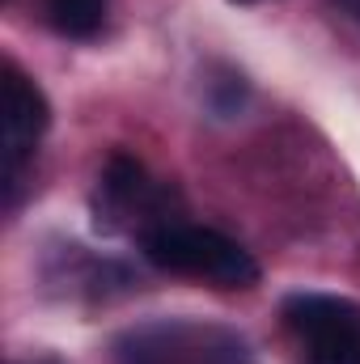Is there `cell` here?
I'll return each instance as SVG.
<instances>
[{
	"label": "cell",
	"mask_w": 360,
	"mask_h": 364,
	"mask_svg": "<svg viewBox=\"0 0 360 364\" xmlns=\"http://www.w3.org/2000/svg\"><path fill=\"white\" fill-rule=\"evenodd\" d=\"M140 250L153 267L191 279H208L216 288H255L259 263L233 237L199 225H153L140 233Z\"/></svg>",
	"instance_id": "cell-1"
},
{
	"label": "cell",
	"mask_w": 360,
	"mask_h": 364,
	"mask_svg": "<svg viewBox=\"0 0 360 364\" xmlns=\"http://www.w3.org/2000/svg\"><path fill=\"white\" fill-rule=\"evenodd\" d=\"M280 314L301 339L305 364H360V309L352 301L331 292H292Z\"/></svg>",
	"instance_id": "cell-2"
},
{
	"label": "cell",
	"mask_w": 360,
	"mask_h": 364,
	"mask_svg": "<svg viewBox=\"0 0 360 364\" xmlns=\"http://www.w3.org/2000/svg\"><path fill=\"white\" fill-rule=\"evenodd\" d=\"M51 127V102L17 64H4V182L9 191L21 182V170Z\"/></svg>",
	"instance_id": "cell-3"
},
{
	"label": "cell",
	"mask_w": 360,
	"mask_h": 364,
	"mask_svg": "<svg viewBox=\"0 0 360 364\" xmlns=\"http://www.w3.org/2000/svg\"><path fill=\"white\" fill-rule=\"evenodd\" d=\"M106 17V0H47V21L64 38H90Z\"/></svg>",
	"instance_id": "cell-4"
},
{
	"label": "cell",
	"mask_w": 360,
	"mask_h": 364,
	"mask_svg": "<svg viewBox=\"0 0 360 364\" xmlns=\"http://www.w3.org/2000/svg\"><path fill=\"white\" fill-rule=\"evenodd\" d=\"M144 166L136 161V157H127V153H115L110 161H106V170H102V191L115 199V203H136L140 195H144Z\"/></svg>",
	"instance_id": "cell-5"
},
{
	"label": "cell",
	"mask_w": 360,
	"mask_h": 364,
	"mask_svg": "<svg viewBox=\"0 0 360 364\" xmlns=\"http://www.w3.org/2000/svg\"><path fill=\"white\" fill-rule=\"evenodd\" d=\"M339 9H344V13H348V17L360 26V0H339Z\"/></svg>",
	"instance_id": "cell-6"
},
{
	"label": "cell",
	"mask_w": 360,
	"mask_h": 364,
	"mask_svg": "<svg viewBox=\"0 0 360 364\" xmlns=\"http://www.w3.org/2000/svg\"><path fill=\"white\" fill-rule=\"evenodd\" d=\"M233 4H259V0H233Z\"/></svg>",
	"instance_id": "cell-7"
}]
</instances>
